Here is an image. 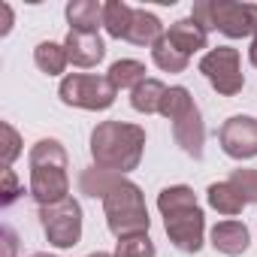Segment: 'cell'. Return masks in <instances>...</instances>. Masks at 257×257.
<instances>
[{
    "label": "cell",
    "mask_w": 257,
    "mask_h": 257,
    "mask_svg": "<svg viewBox=\"0 0 257 257\" xmlns=\"http://www.w3.org/2000/svg\"><path fill=\"white\" fill-rule=\"evenodd\" d=\"M146 149V131L124 121H103L91 134V158L100 170L109 173H131L140 167Z\"/></svg>",
    "instance_id": "6da1fadb"
},
{
    "label": "cell",
    "mask_w": 257,
    "mask_h": 257,
    "mask_svg": "<svg viewBox=\"0 0 257 257\" xmlns=\"http://www.w3.org/2000/svg\"><path fill=\"white\" fill-rule=\"evenodd\" d=\"M158 209L164 215L167 224V236L179 251L197 254L203 248V230H206V218L203 209L197 206V197L188 185H173L164 188L158 197Z\"/></svg>",
    "instance_id": "7a4b0ae2"
},
{
    "label": "cell",
    "mask_w": 257,
    "mask_h": 257,
    "mask_svg": "<svg viewBox=\"0 0 257 257\" xmlns=\"http://www.w3.org/2000/svg\"><path fill=\"white\" fill-rule=\"evenodd\" d=\"M31 194L40 206H52L67 200L70 176H67V152L58 140H40L31 155Z\"/></svg>",
    "instance_id": "3957f363"
},
{
    "label": "cell",
    "mask_w": 257,
    "mask_h": 257,
    "mask_svg": "<svg viewBox=\"0 0 257 257\" xmlns=\"http://www.w3.org/2000/svg\"><path fill=\"white\" fill-rule=\"evenodd\" d=\"M103 209H106V224H109L112 236L127 239V236L149 233L152 218H149V209H146V197L134 182L118 179L109 188V194L103 197Z\"/></svg>",
    "instance_id": "277c9868"
},
{
    "label": "cell",
    "mask_w": 257,
    "mask_h": 257,
    "mask_svg": "<svg viewBox=\"0 0 257 257\" xmlns=\"http://www.w3.org/2000/svg\"><path fill=\"white\" fill-rule=\"evenodd\" d=\"M161 115L173 121V140L176 146L200 161L203 158V143H206V124H203V115L197 109V103L191 100V91L176 85V88H167V97L161 103Z\"/></svg>",
    "instance_id": "5b68a950"
},
{
    "label": "cell",
    "mask_w": 257,
    "mask_h": 257,
    "mask_svg": "<svg viewBox=\"0 0 257 257\" xmlns=\"http://www.w3.org/2000/svg\"><path fill=\"white\" fill-rule=\"evenodd\" d=\"M194 22H200L206 31L215 28L230 40L257 37V4H236V0H200L191 13Z\"/></svg>",
    "instance_id": "8992f818"
},
{
    "label": "cell",
    "mask_w": 257,
    "mask_h": 257,
    "mask_svg": "<svg viewBox=\"0 0 257 257\" xmlns=\"http://www.w3.org/2000/svg\"><path fill=\"white\" fill-rule=\"evenodd\" d=\"M40 224L55 248H73L82 239V206L73 197L52 206H40Z\"/></svg>",
    "instance_id": "52a82bcc"
},
{
    "label": "cell",
    "mask_w": 257,
    "mask_h": 257,
    "mask_svg": "<svg viewBox=\"0 0 257 257\" xmlns=\"http://www.w3.org/2000/svg\"><path fill=\"white\" fill-rule=\"evenodd\" d=\"M61 100L67 106H79V109H109L115 103V94L118 88L109 82V76H82V73H73L61 82L58 88Z\"/></svg>",
    "instance_id": "ba28073f"
},
{
    "label": "cell",
    "mask_w": 257,
    "mask_h": 257,
    "mask_svg": "<svg viewBox=\"0 0 257 257\" xmlns=\"http://www.w3.org/2000/svg\"><path fill=\"white\" fill-rule=\"evenodd\" d=\"M200 73L209 79V85L221 97H236L245 85V76H242V67H239V52L230 49V46H218L209 55H203Z\"/></svg>",
    "instance_id": "9c48e42d"
},
{
    "label": "cell",
    "mask_w": 257,
    "mask_h": 257,
    "mask_svg": "<svg viewBox=\"0 0 257 257\" xmlns=\"http://www.w3.org/2000/svg\"><path fill=\"white\" fill-rule=\"evenodd\" d=\"M221 149L233 161H248L257 155V118L248 115H233L221 124Z\"/></svg>",
    "instance_id": "30bf717a"
},
{
    "label": "cell",
    "mask_w": 257,
    "mask_h": 257,
    "mask_svg": "<svg viewBox=\"0 0 257 257\" xmlns=\"http://www.w3.org/2000/svg\"><path fill=\"white\" fill-rule=\"evenodd\" d=\"M67 58L76 67H97L106 55V46L100 40V34H82V31H70L64 40Z\"/></svg>",
    "instance_id": "8fae6325"
},
{
    "label": "cell",
    "mask_w": 257,
    "mask_h": 257,
    "mask_svg": "<svg viewBox=\"0 0 257 257\" xmlns=\"http://www.w3.org/2000/svg\"><path fill=\"white\" fill-rule=\"evenodd\" d=\"M248 242H251V236L242 221H221L212 227V245H215V251H221L227 257L248 251Z\"/></svg>",
    "instance_id": "7c38bea8"
},
{
    "label": "cell",
    "mask_w": 257,
    "mask_h": 257,
    "mask_svg": "<svg viewBox=\"0 0 257 257\" xmlns=\"http://www.w3.org/2000/svg\"><path fill=\"white\" fill-rule=\"evenodd\" d=\"M167 40L182 52V55H194V52H200L203 46H206V28L200 25V22H194V19H182V22H176L170 31H167Z\"/></svg>",
    "instance_id": "4fadbf2b"
},
{
    "label": "cell",
    "mask_w": 257,
    "mask_h": 257,
    "mask_svg": "<svg viewBox=\"0 0 257 257\" xmlns=\"http://www.w3.org/2000/svg\"><path fill=\"white\" fill-rule=\"evenodd\" d=\"M67 22L73 25L70 31H82V34H97V28L103 25V7L97 0H73L67 7Z\"/></svg>",
    "instance_id": "5bb4252c"
},
{
    "label": "cell",
    "mask_w": 257,
    "mask_h": 257,
    "mask_svg": "<svg viewBox=\"0 0 257 257\" xmlns=\"http://www.w3.org/2000/svg\"><path fill=\"white\" fill-rule=\"evenodd\" d=\"M158 40H164V25L158 22V16H152L146 10H134V22H131V31H127V43L155 46Z\"/></svg>",
    "instance_id": "9a60e30c"
},
{
    "label": "cell",
    "mask_w": 257,
    "mask_h": 257,
    "mask_svg": "<svg viewBox=\"0 0 257 257\" xmlns=\"http://www.w3.org/2000/svg\"><path fill=\"white\" fill-rule=\"evenodd\" d=\"M164 97H167V85L158 79H146L131 91V106L143 115H155V112H161Z\"/></svg>",
    "instance_id": "2e32d148"
},
{
    "label": "cell",
    "mask_w": 257,
    "mask_h": 257,
    "mask_svg": "<svg viewBox=\"0 0 257 257\" xmlns=\"http://www.w3.org/2000/svg\"><path fill=\"white\" fill-rule=\"evenodd\" d=\"M206 194H209V206H212V209H218L221 215H230V218H233V215H239V212L248 206V203L242 200V194L233 188V182H230V179H227V182H215V185H209V191H206Z\"/></svg>",
    "instance_id": "e0dca14e"
},
{
    "label": "cell",
    "mask_w": 257,
    "mask_h": 257,
    "mask_svg": "<svg viewBox=\"0 0 257 257\" xmlns=\"http://www.w3.org/2000/svg\"><path fill=\"white\" fill-rule=\"evenodd\" d=\"M131 22H134V7L121 4V0H109V4H103V28H106L109 37L127 40Z\"/></svg>",
    "instance_id": "ac0fdd59"
},
{
    "label": "cell",
    "mask_w": 257,
    "mask_h": 257,
    "mask_svg": "<svg viewBox=\"0 0 257 257\" xmlns=\"http://www.w3.org/2000/svg\"><path fill=\"white\" fill-rule=\"evenodd\" d=\"M152 58H155V64L161 67V70H167V73H185L188 70V55H182L170 40H167V34H164V40H158L155 46H152Z\"/></svg>",
    "instance_id": "d6986e66"
},
{
    "label": "cell",
    "mask_w": 257,
    "mask_h": 257,
    "mask_svg": "<svg viewBox=\"0 0 257 257\" xmlns=\"http://www.w3.org/2000/svg\"><path fill=\"white\" fill-rule=\"evenodd\" d=\"M34 61H37V67H40L43 73H49V76L64 73V70H67V64H70L67 49H64V46H58V43H40V46H37V52H34Z\"/></svg>",
    "instance_id": "ffe728a7"
},
{
    "label": "cell",
    "mask_w": 257,
    "mask_h": 257,
    "mask_svg": "<svg viewBox=\"0 0 257 257\" xmlns=\"http://www.w3.org/2000/svg\"><path fill=\"white\" fill-rule=\"evenodd\" d=\"M109 82L115 88H137L140 82H146V67L140 61H115L109 67Z\"/></svg>",
    "instance_id": "44dd1931"
},
{
    "label": "cell",
    "mask_w": 257,
    "mask_h": 257,
    "mask_svg": "<svg viewBox=\"0 0 257 257\" xmlns=\"http://www.w3.org/2000/svg\"><path fill=\"white\" fill-rule=\"evenodd\" d=\"M118 179H121L118 173H109V170L94 167V170H85V173H82L79 185H82V194H88V197H106L109 188H112Z\"/></svg>",
    "instance_id": "7402d4cb"
},
{
    "label": "cell",
    "mask_w": 257,
    "mask_h": 257,
    "mask_svg": "<svg viewBox=\"0 0 257 257\" xmlns=\"http://www.w3.org/2000/svg\"><path fill=\"white\" fill-rule=\"evenodd\" d=\"M115 257H155V242L149 239V233L143 236H127L118 242Z\"/></svg>",
    "instance_id": "603a6c76"
},
{
    "label": "cell",
    "mask_w": 257,
    "mask_h": 257,
    "mask_svg": "<svg viewBox=\"0 0 257 257\" xmlns=\"http://www.w3.org/2000/svg\"><path fill=\"white\" fill-rule=\"evenodd\" d=\"M230 182L245 203H257V170H233Z\"/></svg>",
    "instance_id": "cb8c5ba5"
},
{
    "label": "cell",
    "mask_w": 257,
    "mask_h": 257,
    "mask_svg": "<svg viewBox=\"0 0 257 257\" xmlns=\"http://www.w3.org/2000/svg\"><path fill=\"white\" fill-rule=\"evenodd\" d=\"M0 134H4V146H0V155H4V167H10V164L22 155V140H19V131H16L10 121L0 124Z\"/></svg>",
    "instance_id": "d4e9b609"
},
{
    "label": "cell",
    "mask_w": 257,
    "mask_h": 257,
    "mask_svg": "<svg viewBox=\"0 0 257 257\" xmlns=\"http://www.w3.org/2000/svg\"><path fill=\"white\" fill-rule=\"evenodd\" d=\"M19 194H22V185H19L16 173L10 167H4V173H0V203L10 206V203H16Z\"/></svg>",
    "instance_id": "484cf974"
},
{
    "label": "cell",
    "mask_w": 257,
    "mask_h": 257,
    "mask_svg": "<svg viewBox=\"0 0 257 257\" xmlns=\"http://www.w3.org/2000/svg\"><path fill=\"white\" fill-rule=\"evenodd\" d=\"M4 242H7V257H13V254H16V233H13L10 227L4 230Z\"/></svg>",
    "instance_id": "4316f807"
},
{
    "label": "cell",
    "mask_w": 257,
    "mask_h": 257,
    "mask_svg": "<svg viewBox=\"0 0 257 257\" xmlns=\"http://www.w3.org/2000/svg\"><path fill=\"white\" fill-rule=\"evenodd\" d=\"M0 10H4V31H0V34H10V28H13V13H10V7H7V4L0 7Z\"/></svg>",
    "instance_id": "83f0119b"
},
{
    "label": "cell",
    "mask_w": 257,
    "mask_h": 257,
    "mask_svg": "<svg viewBox=\"0 0 257 257\" xmlns=\"http://www.w3.org/2000/svg\"><path fill=\"white\" fill-rule=\"evenodd\" d=\"M248 58H251V64L257 67V37H254V43H251V49H248Z\"/></svg>",
    "instance_id": "f1b7e54d"
},
{
    "label": "cell",
    "mask_w": 257,
    "mask_h": 257,
    "mask_svg": "<svg viewBox=\"0 0 257 257\" xmlns=\"http://www.w3.org/2000/svg\"><path fill=\"white\" fill-rule=\"evenodd\" d=\"M88 257H112V254H103V251H97V254H88Z\"/></svg>",
    "instance_id": "f546056e"
},
{
    "label": "cell",
    "mask_w": 257,
    "mask_h": 257,
    "mask_svg": "<svg viewBox=\"0 0 257 257\" xmlns=\"http://www.w3.org/2000/svg\"><path fill=\"white\" fill-rule=\"evenodd\" d=\"M34 257H55V254H34Z\"/></svg>",
    "instance_id": "4dcf8cb0"
}]
</instances>
